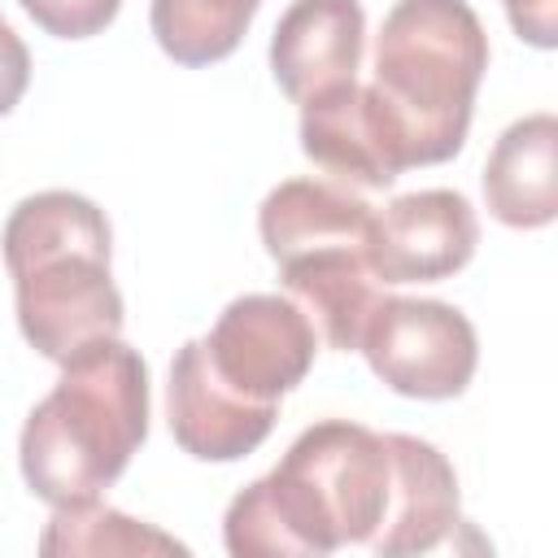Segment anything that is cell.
I'll return each mask as SVG.
<instances>
[{
    "label": "cell",
    "instance_id": "cell-1",
    "mask_svg": "<svg viewBox=\"0 0 558 558\" xmlns=\"http://www.w3.org/2000/svg\"><path fill=\"white\" fill-rule=\"evenodd\" d=\"M392 497V453L384 432L349 418L305 427L279 466L240 488L222 514L235 558H323L371 545Z\"/></svg>",
    "mask_w": 558,
    "mask_h": 558
},
{
    "label": "cell",
    "instance_id": "cell-2",
    "mask_svg": "<svg viewBox=\"0 0 558 558\" xmlns=\"http://www.w3.org/2000/svg\"><path fill=\"white\" fill-rule=\"evenodd\" d=\"M17 327L48 362H70L100 340H118L126 310L109 275L113 231L96 201L78 192H35L13 205L4 235Z\"/></svg>",
    "mask_w": 558,
    "mask_h": 558
},
{
    "label": "cell",
    "instance_id": "cell-3",
    "mask_svg": "<svg viewBox=\"0 0 558 558\" xmlns=\"http://www.w3.org/2000/svg\"><path fill=\"white\" fill-rule=\"evenodd\" d=\"M148 436V366L140 349L100 340L61 362L52 392L26 414L17 462L48 506L96 501Z\"/></svg>",
    "mask_w": 558,
    "mask_h": 558
},
{
    "label": "cell",
    "instance_id": "cell-4",
    "mask_svg": "<svg viewBox=\"0 0 558 558\" xmlns=\"http://www.w3.org/2000/svg\"><path fill=\"white\" fill-rule=\"evenodd\" d=\"M488 70V35L466 0H397L375 39V92L388 105L405 166L449 161L471 131Z\"/></svg>",
    "mask_w": 558,
    "mask_h": 558
},
{
    "label": "cell",
    "instance_id": "cell-5",
    "mask_svg": "<svg viewBox=\"0 0 558 558\" xmlns=\"http://www.w3.org/2000/svg\"><path fill=\"white\" fill-rule=\"evenodd\" d=\"M357 353L392 392L414 401H449L466 392L480 362V340L471 318L449 301L379 296Z\"/></svg>",
    "mask_w": 558,
    "mask_h": 558
},
{
    "label": "cell",
    "instance_id": "cell-6",
    "mask_svg": "<svg viewBox=\"0 0 558 558\" xmlns=\"http://www.w3.org/2000/svg\"><path fill=\"white\" fill-rule=\"evenodd\" d=\"M214 371L248 401L279 405L314 366L318 331L292 296L248 292L235 296L209 336H201Z\"/></svg>",
    "mask_w": 558,
    "mask_h": 558
},
{
    "label": "cell",
    "instance_id": "cell-7",
    "mask_svg": "<svg viewBox=\"0 0 558 558\" xmlns=\"http://www.w3.org/2000/svg\"><path fill=\"white\" fill-rule=\"evenodd\" d=\"M480 244V218L453 187L405 192L371 222L366 262L379 283H440L458 275Z\"/></svg>",
    "mask_w": 558,
    "mask_h": 558
},
{
    "label": "cell",
    "instance_id": "cell-8",
    "mask_svg": "<svg viewBox=\"0 0 558 558\" xmlns=\"http://www.w3.org/2000/svg\"><path fill=\"white\" fill-rule=\"evenodd\" d=\"M275 414L279 405H262L235 392L214 371L201 340H187L174 353L166 384V418L183 453L201 462H240L270 436Z\"/></svg>",
    "mask_w": 558,
    "mask_h": 558
},
{
    "label": "cell",
    "instance_id": "cell-9",
    "mask_svg": "<svg viewBox=\"0 0 558 558\" xmlns=\"http://www.w3.org/2000/svg\"><path fill=\"white\" fill-rule=\"evenodd\" d=\"M301 153L357 187H388L405 166L401 131L371 83H344L301 105Z\"/></svg>",
    "mask_w": 558,
    "mask_h": 558
},
{
    "label": "cell",
    "instance_id": "cell-10",
    "mask_svg": "<svg viewBox=\"0 0 558 558\" xmlns=\"http://www.w3.org/2000/svg\"><path fill=\"white\" fill-rule=\"evenodd\" d=\"M366 48L362 0H292L270 35V70L288 100L305 105L357 78Z\"/></svg>",
    "mask_w": 558,
    "mask_h": 558
},
{
    "label": "cell",
    "instance_id": "cell-11",
    "mask_svg": "<svg viewBox=\"0 0 558 558\" xmlns=\"http://www.w3.org/2000/svg\"><path fill=\"white\" fill-rule=\"evenodd\" d=\"M392 453V497L379 532L371 536V554H427L458 527V475L449 458L418 436L384 432Z\"/></svg>",
    "mask_w": 558,
    "mask_h": 558
},
{
    "label": "cell",
    "instance_id": "cell-12",
    "mask_svg": "<svg viewBox=\"0 0 558 558\" xmlns=\"http://www.w3.org/2000/svg\"><path fill=\"white\" fill-rule=\"evenodd\" d=\"M371 222L375 209L349 183L331 179H283L257 209V231L275 266L318 248H366Z\"/></svg>",
    "mask_w": 558,
    "mask_h": 558
},
{
    "label": "cell",
    "instance_id": "cell-13",
    "mask_svg": "<svg viewBox=\"0 0 558 558\" xmlns=\"http://www.w3.org/2000/svg\"><path fill=\"white\" fill-rule=\"evenodd\" d=\"M488 214L506 227L536 231L558 214V118L527 113L510 122L484 161Z\"/></svg>",
    "mask_w": 558,
    "mask_h": 558
},
{
    "label": "cell",
    "instance_id": "cell-14",
    "mask_svg": "<svg viewBox=\"0 0 558 558\" xmlns=\"http://www.w3.org/2000/svg\"><path fill=\"white\" fill-rule=\"evenodd\" d=\"M288 296L305 310L318 340L336 353H357L362 331L379 305V279L366 262V248H318L292 262H279Z\"/></svg>",
    "mask_w": 558,
    "mask_h": 558
},
{
    "label": "cell",
    "instance_id": "cell-15",
    "mask_svg": "<svg viewBox=\"0 0 558 558\" xmlns=\"http://www.w3.org/2000/svg\"><path fill=\"white\" fill-rule=\"evenodd\" d=\"M262 0H153L148 22L161 52L179 65H214L231 57Z\"/></svg>",
    "mask_w": 558,
    "mask_h": 558
},
{
    "label": "cell",
    "instance_id": "cell-16",
    "mask_svg": "<svg viewBox=\"0 0 558 558\" xmlns=\"http://www.w3.org/2000/svg\"><path fill=\"white\" fill-rule=\"evenodd\" d=\"M39 554H187L183 541L157 532L153 523H140L113 506L78 501V506H52V519L39 532Z\"/></svg>",
    "mask_w": 558,
    "mask_h": 558
},
{
    "label": "cell",
    "instance_id": "cell-17",
    "mask_svg": "<svg viewBox=\"0 0 558 558\" xmlns=\"http://www.w3.org/2000/svg\"><path fill=\"white\" fill-rule=\"evenodd\" d=\"M31 22L44 31V35H57V39H87V35H100L122 0H17Z\"/></svg>",
    "mask_w": 558,
    "mask_h": 558
},
{
    "label": "cell",
    "instance_id": "cell-18",
    "mask_svg": "<svg viewBox=\"0 0 558 558\" xmlns=\"http://www.w3.org/2000/svg\"><path fill=\"white\" fill-rule=\"evenodd\" d=\"M514 35L541 52L558 44V0H501Z\"/></svg>",
    "mask_w": 558,
    "mask_h": 558
},
{
    "label": "cell",
    "instance_id": "cell-19",
    "mask_svg": "<svg viewBox=\"0 0 558 558\" xmlns=\"http://www.w3.org/2000/svg\"><path fill=\"white\" fill-rule=\"evenodd\" d=\"M26 83H31V52L22 35L0 17V118L22 100Z\"/></svg>",
    "mask_w": 558,
    "mask_h": 558
}]
</instances>
